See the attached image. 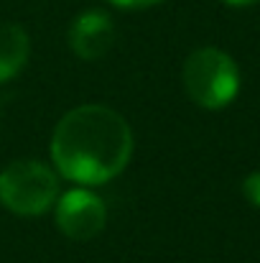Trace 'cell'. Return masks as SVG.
Returning <instances> with one entry per match:
<instances>
[{"label":"cell","mask_w":260,"mask_h":263,"mask_svg":"<svg viewBox=\"0 0 260 263\" xmlns=\"http://www.w3.org/2000/svg\"><path fill=\"white\" fill-rule=\"evenodd\" d=\"M110 3H115L120 8H151V5H156L161 0H110Z\"/></svg>","instance_id":"cell-8"},{"label":"cell","mask_w":260,"mask_h":263,"mask_svg":"<svg viewBox=\"0 0 260 263\" xmlns=\"http://www.w3.org/2000/svg\"><path fill=\"white\" fill-rule=\"evenodd\" d=\"M105 202L87 189L67 192L56 204V225L69 240H92L105 228Z\"/></svg>","instance_id":"cell-4"},{"label":"cell","mask_w":260,"mask_h":263,"mask_svg":"<svg viewBox=\"0 0 260 263\" xmlns=\"http://www.w3.org/2000/svg\"><path fill=\"white\" fill-rule=\"evenodd\" d=\"M243 194H245V199H248L250 204L260 207V172L250 174L243 181Z\"/></svg>","instance_id":"cell-7"},{"label":"cell","mask_w":260,"mask_h":263,"mask_svg":"<svg viewBox=\"0 0 260 263\" xmlns=\"http://www.w3.org/2000/svg\"><path fill=\"white\" fill-rule=\"evenodd\" d=\"M28 51H31V41L21 26L15 23L0 26V82L13 80L26 67Z\"/></svg>","instance_id":"cell-6"},{"label":"cell","mask_w":260,"mask_h":263,"mask_svg":"<svg viewBox=\"0 0 260 263\" xmlns=\"http://www.w3.org/2000/svg\"><path fill=\"white\" fill-rule=\"evenodd\" d=\"M133 154V133L125 118L105 105L69 110L51 138V159L59 174L79 184H102L117 176Z\"/></svg>","instance_id":"cell-1"},{"label":"cell","mask_w":260,"mask_h":263,"mask_svg":"<svg viewBox=\"0 0 260 263\" xmlns=\"http://www.w3.org/2000/svg\"><path fill=\"white\" fill-rule=\"evenodd\" d=\"M184 87L186 95L209 110H219L230 105L240 89V72L230 54L219 49H196L184 62Z\"/></svg>","instance_id":"cell-2"},{"label":"cell","mask_w":260,"mask_h":263,"mask_svg":"<svg viewBox=\"0 0 260 263\" xmlns=\"http://www.w3.org/2000/svg\"><path fill=\"white\" fill-rule=\"evenodd\" d=\"M222 3H227V5H232V8H243V5H250V3H255V0H222Z\"/></svg>","instance_id":"cell-9"},{"label":"cell","mask_w":260,"mask_h":263,"mask_svg":"<svg viewBox=\"0 0 260 263\" xmlns=\"http://www.w3.org/2000/svg\"><path fill=\"white\" fill-rule=\"evenodd\" d=\"M115 44V23L105 10H87L74 18L69 28V46L72 51L85 59L94 62L102 59Z\"/></svg>","instance_id":"cell-5"},{"label":"cell","mask_w":260,"mask_h":263,"mask_svg":"<svg viewBox=\"0 0 260 263\" xmlns=\"http://www.w3.org/2000/svg\"><path fill=\"white\" fill-rule=\"evenodd\" d=\"M59 192L56 174L41 161H13L0 172V202L15 215H41Z\"/></svg>","instance_id":"cell-3"}]
</instances>
